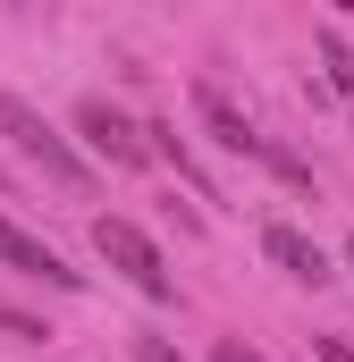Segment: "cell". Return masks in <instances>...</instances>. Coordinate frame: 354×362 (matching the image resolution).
<instances>
[{
  "label": "cell",
  "instance_id": "5bb4252c",
  "mask_svg": "<svg viewBox=\"0 0 354 362\" xmlns=\"http://www.w3.org/2000/svg\"><path fill=\"white\" fill-rule=\"evenodd\" d=\"M346 262H354V236H346Z\"/></svg>",
  "mask_w": 354,
  "mask_h": 362
},
{
  "label": "cell",
  "instance_id": "277c9868",
  "mask_svg": "<svg viewBox=\"0 0 354 362\" xmlns=\"http://www.w3.org/2000/svg\"><path fill=\"white\" fill-rule=\"evenodd\" d=\"M0 262H8V270H25V278H42V286H68V295L85 286V270H68V262H59L42 236H25L8 211H0Z\"/></svg>",
  "mask_w": 354,
  "mask_h": 362
},
{
  "label": "cell",
  "instance_id": "8992f818",
  "mask_svg": "<svg viewBox=\"0 0 354 362\" xmlns=\"http://www.w3.org/2000/svg\"><path fill=\"white\" fill-rule=\"evenodd\" d=\"M262 253H270L287 278H304V286H329V253H321L304 228H287V219H270V228H262Z\"/></svg>",
  "mask_w": 354,
  "mask_h": 362
},
{
  "label": "cell",
  "instance_id": "9c48e42d",
  "mask_svg": "<svg viewBox=\"0 0 354 362\" xmlns=\"http://www.w3.org/2000/svg\"><path fill=\"white\" fill-rule=\"evenodd\" d=\"M321 59H329V76H338V93L354 101V51L338 42V34H321Z\"/></svg>",
  "mask_w": 354,
  "mask_h": 362
},
{
  "label": "cell",
  "instance_id": "7c38bea8",
  "mask_svg": "<svg viewBox=\"0 0 354 362\" xmlns=\"http://www.w3.org/2000/svg\"><path fill=\"white\" fill-rule=\"evenodd\" d=\"M211 362H262V354H253L245 337H219V346H211Z\"/></svg>",
  "mask_w": 354,
  "mask_h": 362
},
{
  "label": "cell",
  "instance_id": "9a60e30c",
  "mask_svg": "<svg viewBox=\"0 0 354 362\" xmlns=\"http://www.w3.org/2000/svg\"><path fill=\"white\" fill-rule=\"evenodd\" d=\"M0 185H8V169H0Z\"/></svg>",
  "mask_w": 354,
  "mask_h": 362
},
{
  "label": "cell",
  "instance_id": "52a82bcc",
  "mask_svg": "<svg viewBox=\"0 0 354 362\" xmlns=\"http://www.w3.org/2000/svg\"><path fill=\"white\" fill-rule=\"evenodd\" d=\"M144 144H152V160H169L177 177L194 185V194H202V202H211V177H202V169H194V152H185V144H177V127H144Z\"/></svg>",
  "mask_w": 354,
  "mask_h": 362
},
{
  "label": "cell",
  "instance_id": "7a4b0ae2",
  "mask_svg": "<svg viewBox=\"0 0 354 362\" xmlns=\"http://www.w3.org/2000/svg\"><path fill=\"white\" fill-rule=\"evenodd\" d=\"M93 253L127 278L135 295H152V303H169V295H177V278H169V262H161V245H152L135 219H93Z\"/></svg>",
  "mask_w": 354,
  "mask_h": 362
},
{
  "label": "cell",
  "instance_id": "8fae6325",
  "mask_svg": "<svg viewBox=\"0 0 354 362\" xmlns=\"http://www.w3.org/2000/svg\"><path fill=\"white\" fill-rule=\"evenodd\" d=\"M135 362H185V354H177L169 337H135Z\"/></svg>",
  "mask_w": 354,
  "mask_h": 362
},
{
  "label": "cell",
  "instance_id": "ba28073f",
  "mask_svg": "<svg viewBox=\"0 0 354 362\" xmlns=\"http://www.w3.org/2000/svg\"><path fill=\"white\" fill-rule=\"evenodd\" d=\"M0 337H25V346H42V337H59V329H51L42 312H25V303H8V295H0Z\"/></svg>",
  "mask_w": 354,
  "mask_h": 362
},
{
  "label": "cell",
  "instance_id": "5b68a950",
  "mask_svg": "<svg viewBox=\"0 0 354 362\" xmlns=\"http://www.w3.org/2000/svg\"><path fill=\"white\" fill-rule=\"evenodd\" d=\"M194 118H202L228 152H245V160H262V152H270V135H262V127H253V118H245V110H236L219 85H194Z\"/></svg>",
  "mask_w": 354,
  "mask_h": 362
},
{
  "label": "cell",
  "instance_id": "3957f363",
  "mask_svg": "<svg viewBox=\"0 0 354 362\" xmlns=\"http://www.w3.org/2000/svg\"><path fill=\"white\" fill-rule=\"evenodd\" d=\"M76 135H85V144L101 152V160H110V169H144V160H152L144 127H127L110 101H76Z\"/></svg>",
  "mask_w": 354,
  "mask_h": 362
},
{
  "label": "cell",
  "instance_id": "6da1fadb",
  "mask_svg": "<svg viewBox=\"0 0 354 362\" xmlns=\"http://www.w3.org/2000/svg\"><path fill=\"white\" fill-rule=\"evenodd\" d=\"M0 135H8V144H17V152H25V160H34L51 185H68V194L93 177L85 152H76V144H68V135H59V127H51L34 101H17V93H0Z\"/></svg>",
  "mask_w": 354,
  "mask_h": 362
},
{
  "label": "cell",
  "instance_id": "4fadbf2b",
  "mask_svg": "<svg viewBox=\"0 0 354 362\" xmlns=\"http://www.w3.org/2000/svg\"><path fill=\"white\" fill-rule=\"evenodd\" d=\"M312 354H321V362H354V346H346V337H312Z\"/></svg>",
  "mask_w": 354,
  "mask_h": 362
},
{
  "label": "cell",
  "instance_id": "30bf717a",
  "mask_svg": "<svg viewBox=\"0 0 354 362\" xmlns=\"http://www.w3.org/2000/svg\"><path fill=\"white\" fill-rule=\"evenodd\" d=\"M262 169H270V177H287V185H312V169H304L287 144H270V152H262Z\"/></svg>",
  "mask_w": 354,
  "mask_h": 362
}]
</instances>
